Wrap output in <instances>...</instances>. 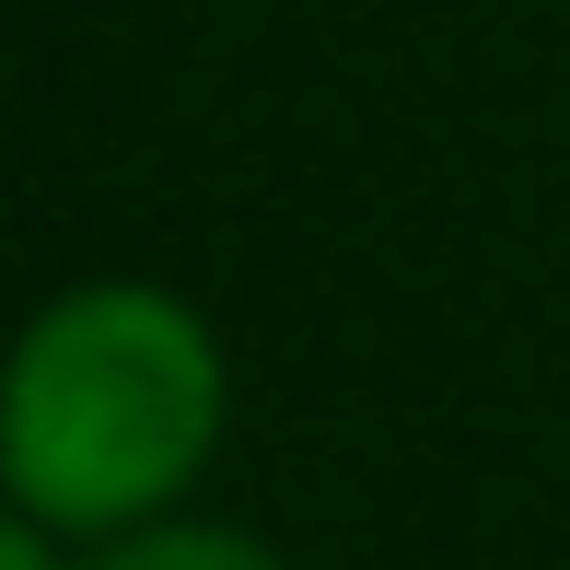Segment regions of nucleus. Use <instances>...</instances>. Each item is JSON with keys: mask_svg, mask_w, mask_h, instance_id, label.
Instances as JSON below:
<instances>
[{"mask_svg": "<svg viewBox=\"0 0 570 570\" xmlns=\"http://www.w3.org/2000/svg\"><path fill=\"white\" fill-rule=\"evenodd\" d=\"M222 431V350L151 279L59 292L12 350L0 465L23 524H140L198 478Z\"/></svg>", "mask_w": 570, "mask_h": 570, "instance_id": "obj_1", "label": "nucleus"}, {"mask_svg": "<svg viewBox=\"0 0 570 570\" xmlns=\"http://www.w3.org/2000/svg\"><path fill=\"white\" fill-rule=\"evenodd\" d=\"M94 570H279L268 548H245V535H210V524H175V535H128L117 559Z\"/></svg>", "mask_w": 570, "mask_h": 570, "instance_id": "obj_2", "label": "nucleus"}, {"mask_svg": "<svg viewBox=\"0 0 570 570\" xmlns=\"http://www.w3.org/2000/svg\"><path fill=\"white\" fill-rule=\"evenodd\" d=\"M0 570H59V559H47V524H12V535H0Z\"/></svg>", "mask_w": 570, "mask_h": 570, "instance_id": "obj_3", "label": "nucleus"}]
</instances>
